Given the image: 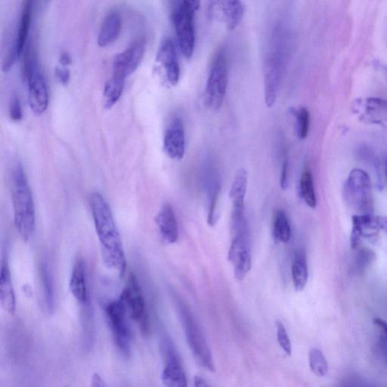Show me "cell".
<instances>
[{"instance_id":"obj_1","label":"cell","mask_w":387,"mask_h":387,"mask_svg":"<svg viewBox=\"0 0 387 387\" xmlns=\"http://www.w3.org/2000/svg\"><path fill=\"white\" fill-rule=\"evenodd\" d=\"M90 206L97 233L99 240L102 261L108 269L123 276L125 271V257L119 230L114 221L111 209L99 193H93Z\"/></svg>"},{"instance_id":"obj_2","label":"cell","mask_w":387,"mask_h":387,"mask_svg":"<svg viewBox=\"0 0 387 387\" xmlns=\"http://www.w3.org/2000/svg\"><path fill=\"white\" fill-rule=\"evenodd\" d=\"M12 197L16 228L20 236L28 240L35 233V207L23 166L20 163L13 173Z\"/></svg>"},{"instance_id":"obj_3","label":"cell","mask_w":387,"mask_h":387,"mask_svg":"<svg viewBox=\"0 0 387 387\" xmlns=\"http://www.w3.org/2000/svg\"><path fill=\"white\" fill-rule=\"evenodd\" d=\"M201 3L192 0H183L176 3L172 20L183 55L190 59L195 47V16Z\"/></svg>"},{"instance_id":"obj_4","label":"cell","mask_w":387,"mask_h":387,"mask_svg":"<svg viewBox=\"0 0 387 387\" xmlns=\"http://www.w3.org/2000/svg\"><path fill=\"white\" fill-rule=\"evenodd\" d=\"M178 310L185 332L188 347L194 357L202 367L211 372L215 371V365L210 348L204 334L188 308L180 302L178 303Z\"/></svg>"},{"instance_id":"obj_5","label":"cell","mask_w":387,"mask_h":387,"mask_svg":"<svg viewBox=\"0 0 387 387\" xmlns=\"http://www.w3.org/2000/svg\"><path fill=\"white\" fill-rule=\"evenodd\" d=\"M348 203L359 215H371L374 211V197L370 176L360 169L352 171L344 186Z\"/></svg>"},{"instance_id":"obj_6","label":"cell","mask_w":387,"mask_h":387,"mask_svg":"<svg viewBox=\"0 0 387 387\" xmlns=\"http://www.w3.org/2000/svg\"><path fill=\"white\" fill-rule=\"evenodd\" d=\"M163 361L161 381L164 387H188L183 361L171 337L164 334L160 340Z\"/></svg>"},{"instance_id":"obj_7","label":"cell","mask_w":387,"mask_h":387,"mask_svg":"<svg viewBox=\"0 0 387 387\" xmlns=\"http://www.w3.org/2000/svg\"><path fill=\"white\" fill-rule=\"evenodd\" d=\"M228 80V60L224 50L216 54L209 74L206 86L207 106L219 110L224 102Z\"/></svg>"},{"instance_id":"obj_8","label":"cell","mask_w":387,"mask_h":387,"mask_svg":"<svg viewBox=\"0 0 387 387\" xmlns=\"http://www.w3.org/2000/svg\"><path fill=\"white\" fill-rule=\"evenodd\" d=\"M106 314L117 348L125 358H129L131 355V331L127 319L128 310L121 297L109 303Z\"/></svg>"},{"instance_id":"obj_9","label":"cell","mask_w":387,"mask_h":387,"mask_svg":"<svg viewBox=\"0 0 387 387\" xmlns=\"http://www.w3.org/2000/svg\"><path fill=\"white\" fill-rule=\"evenodd\" d=\"M120 297L123 301L128 313L138 324L142 332H150V321L145 301L137 277L130 274Z\"/></svg>"},{"instance_id":"obj_10","label":"cell","mask_w":387,"mask_h":387,"mask_svg":"<svg viewBox=\"0 0 387 387\" xmlns=\"http://www.w3.org/2000/svg\"><path fill=\"white\" fill-rule=\"evenodd\" d=\"M228 259L234 268L235 278L242 281L252 267L250 254V240L248 225L232 234Z\"/></svg>"},{"instance_id":"obj_11","label":"cell","mask_w":387,"mask_h":387,"mask_svg":"<svg viewBox=\"0 0 387 387\" xmlns=\"http://www.w3.org/2000/svg\"><path fill=\"white\" fill-rule=\"evenodd\" d=\"M284 69L283 54L278 49L271 52L266 61L264 80L265 102L269 108L274 107L277 101Z\"/></svg>"},{"instance_id":"obj_12","label":"cell","mask_w":387,"mask_h":387,"mask_svg":"<svg viewBox=\"0 0 387 387\" xmlns=\"http://www.w3.org/2000/svg\"><path fill=\"white\" fill-rule=\"evenodd\" d=\"M156 68L167 85H177L180 78V68L176 49L171 39L162 42L156 57Z\"/></svg>"},{"instance_id":"obj_13","label":"cell","mask_w":387,"mask_h":387,"mask_svg":"<svg viewBox=\"0 0 387 387\" xmlns=\"http://www.w3.org/2000/svg\"><path fill=\"white\" fill-rule=\"evenodd\" d=\"M248 176L244 168L238 171L229 197L233 204L231 219L232 232L236 231L247 223L245 214V196L247 190Z\"/></svg>"},{"instance_id":"obj_14","label":"cell","mask_w":387,"mask_h":387,"mask_svg":"<svg viewBox=\"0 0 387 387\" xmlns=\"http://www.w3.org/2000/svg\"><path fill=\"white\" fill-rule=\"evenodd\" d=\"M145 54V40L137 39L115 57L113 75L127 78L137 69Z\"/></svg>"},{"instance_id":"obj_15","label":"cell","mask_w":387,"mask_h":387,"mask_svg":"<svg viewBox=\"0 0 387 387\" xmlns=\"http://www.w3.org/2000/svg\"><path fill=\"white\" fill-rule=\"evenodd\" d=\"M352 111L360 121L369 124L387 123V100L380 98L359 99L352 103Z\"/></svg>"},{"instance_id":"obj_16","label":"cell","mask_w":387,"mask_h":387,"mask_svg":"<svg viewBox=\"0 0 387 387\" xmlns=\"http://www.w3.org/2000/svg\"><path fill=\"white\" fill-rule=\"evenodd\" d=\"M164 149L171 159L180 161L185 152L184 123L180 118H174L166 129L164 138Z\"/></svg>"},{"instance_id":"obj_17","label":"cell","mask_w":387,"mask_h":387,"mask_svg":"<svg viewBox=\"0 0 387 387\" xmlns=\"http://www.w3.org/2000/svg\"><path fill=\"white\" fill-rule=\"evenodd\" d=\"M31 109L36 114L44 113L48 107L49 95L45 78L40 70L32 73L27 80Z\"/></svg>"},{"instance_id":"obj_18","label":"cell","mask_w":387,"mask_h":387,"mask_svg":"<svg viewBox=\"0 0 387 387\" xmlns=\"http://www.w3.org/2000/svg\"><path fill=\"white\" fill-rule=\"evenodd\" d=\"M379 232L375 216L373 214L353 216L350 236L351 248L355 250L359 247L362 238L375 240Z\"/></svg>"},{"instance_id":"obj_19","label":"cell","mask_w":387,"mask_h":387,"mask_svg":"<svg viewBox=\"0 0 387 387\" xmlns=\"http://www.w3.org/2000/svg\"><path fill=\"white\" fill-rule=\"evenodd\" d=\"M155 223L163 242L166 245H173L179 238V228L172 206L166 203L162 206L155 217Z\"/></svg>"},{"instance_id":"obj_20","label":"cell","mask_w":387,"mask_h":387,"mask_svg":"<svg viewBox=\"0 0 387 387\" xmlns=\"http://www.w3.org/2000/svg\"><path fill=\"white\" fill-rule=\"evenodd\" d=\"M212 8L219 12L223 22L229 30H234L242 23L245 15V6L240 1H215Z\"/></svg>"},{"instance_id":"obj_21","label":"cell","mask_w":387,"mask_h":387,"mask_svg":"<svg viewBox=\"0 0 387 387\" xmlns=\"http://www.w3.org/2000/svg\"><path fill=\"white\" fill-rule=\"evenodd\" d=\"M122 28V18L118 12L111 10L104 18L98 36L100 47H107L116 41Z\"/></svg>"},{"instance_id":"obj_22","label":"cell","mask_w":387,"mask_h":387,"mask_svg":"<svg viewBox=\"0 0 387 387\" xmlns=\"http://www.w3.org/2000/svg\"><path fill=\"white\" fill-rule=\"evenodd\" d=\"M0 303L3 309L9 314H14L16 310V299L13 285L11 274L7 261L4 260L1 274H0Z\"/></svg>"},{"instance_id":"obj_23","label":"cell","mask_w":387,"mask_h":387,"mask_svg":"<svg viewBox=\"0 0 387 387\" xmlns=\"http://www.w3.org/2000/svg\"><path fill=\"white\" fill-rule=\"evenodd\" d=\"M71 294L80 303H85L87 300V287L85 263L78 259L72 269L70 280Z\"/></svg>"},{"instance_id":"obj_24","label":"cell","mask_w":387,"mask_h":387,"mask_svg":"<svg viewBox=\"0 0 387 387\" xmlns=\"http://www.w3.org/2000/svg\"><path fill=\"white\" fill-rule=\"evenodd\" d=\"M291 274L295 290L301 291L305 289L308 281L309 271L307 257L302 250L296 251L293 258Z\"/></svg>"},{"instance_id":"obj_25","label":"cell","mask_w":387,"mask_h":387,"mask_svg":"<svg viewBox=\"0 0 387 387\" xmlns=\"http://www.w3.org/2000/svg\"><path fill=\"white\" fill-rule=\"evenodd\" d=\"M33 2H23L22 15H20L19 28L16 39V44L18 56L23 54L27 44L31 17H32Z\"/></svg>"},{"instance_id":"obj_26","label":"cell","mask_w":387,"mask_h":387,"mask_svg":"<svg viewBox=\"0 0 387 387\" xmlns=\"http://www.w3.org/2000/svg\"><path fill=\"white\" fill-rule=\"evenodd\" d=\"M125 78L116 75L112 77L106 82L103 93L104 107L106 109H111L122 96L124 88Z\"/></svg>"},{"instance_id":"obj_27","label":"cell","mask_w":387,"mask_h":387,"mask_svg":"<svg viewBox=\"0 0 387 387\" xmlns=\"http://www.w3.org/2000/svg\"><path fill=\"white\" fill-rule=\"evenodd\" d=\"M300 194L303 201L311 208H316L317 204L315 187L311 171L305 169L300 179Z\"/></svg>"},{"instance_id":"obj_28","label":"cell","mask_w":387,"mask_h":387,"mask_svg":"<svg viewBox=\"0 0 387 387\" xmlns=\"http://www.w3.org/2000/svg\"><path fill=\"white\" fill-rule=\"evenodd\" d=\"M274 233L280 242L287 244L291 237V228L288 218L283 210L278 211L274 217Z\"/></svg>"},{"instance_id":"obj_29","label":"cell","mask_w":387,"mask_h":387,"mask_svg":"<svg viewBox=\"0 0 387 387\" xmlns=\"http://www.w3.org/2000/svg\"><path fill=\"white\" fill-rule=\"evenodd\" d=\"M221 185L216 180H211L208 185V216L207 222L211 226H214L216 221V207Z\"/></svg>"},{"instance_id":"obj_30","label":"cell","mask_w":387,"mask_h":387,"mask_svg":"<svg viewBox=\"0 0 387 387\" xmlns=\"http://www.w3.org/2000/svg\"><path fill=\"white\" fill-rule=\"evenodd\" d=\"M309 362L311 371L318 376H326L328 371V362L323 352L317 349L313 348L309 353Z\"/></svg>"},{"instance_id":"obj_31","label":"cell","mask_w":387,"mask_h":387,"mask_svg":"<svg viewBox=\"0 0 387 387\" xmlns=\"http://www.w3.org/2000/svg\"><path fill=\"white\" fill-rule=\"evenodd\" d=\"M355 258V269L358 274H362L374 262L376 254L371 249L359 247L357 249Z\"/></svg>"},{"instance_id":"obj_32","label":"cell","mask_w":387,"mask_h":387,"mask_svg":"<svg viewBox=\"0 0 387 387\" xmlns=\"http://www.w3.org/2000/svg\"><path fill=\"white\" fill-rule=\"evenodd\" d=\"M23 61V75L27 81L29 76L39 69L37 54L33 45L29 44L24 49Z\"/></svg>"},{"instance_id":"obj_33","label":"cell","mask_w":387,"mask_h":387,"mask_svg":"<svg viewBox=\"0 0 387 387\" xmlns=\"http://www.w3.org/2000/svg\"><path fill=\"white\" fill-rule=\"evenodd\" d=\"M297 120V132L299 139L303 140L307 139L310 124V114L308 109L301 107L295 111Z\"/></svg>"},{"instance_id":"obj_34","label":"cell","mask_w":387,"mask_h":387,"mask_svg":"<svg viewBox=\"0 0 387 387\" xmlns=\"http://www.w3.org/2000/svg\"><path fill=\"white\" fill-rule=\"evenodd\" d=\"M277 340L280 348L290 357L292 354V346L290 338L287 330L281 321L277 320L276 322Z\"/></svg>"},{"instance_id":"obj_35","label":"cell","mask_w":387,"mask_h":387,"mask_svg":"<svg viewBox=\"0 0 387 387\" xmlns=\"http://www.w3.org/2000/svg\"><path fill=\"white\" fill-rule=\"evenodd\" d=\"M9 114L11 120L15 122L20 121L23 118V108L17 96H14L10 103Z\"/></svg>"},{"instance_id":"obj_36","label":"cell","mask_w":387,"mask_h":387,"mask_svg":"<svg viewBox=\"0 0 387 387\" xmlns=\"http://www.w3.org/2000/svg\"><path fill=\"white\" fill-rule=\"evenodd\" d=\"M55 74L57 80L63 85H67L70 78V72L66 67H57L55 70Z\"/></svg>"},{"instance_id":"obj_37","label":"cell","mask_w":387,"mask_h":387,"mask_svg":"<svg viewBox=\"0 0 387 387\" xmlns=\"http://www.w3.org/2000/svg\"><path fill=\"white\" fill-rule=\"evenodd\" d=\"M280 185L283 190H286L288 187V160L287 159L282 164Z\"/></svg>"},{"instance_id":"obj_38","label":"cell","mask_w":387,"mask_h":387,"mask_svg":"<svg viewBox=\"0 0 387 387\" xmlns=\"http://www.w3.org/2000/svg\"><path fill=\"white\" fill-rule=\"evenodd\" d=\"M91 387H108L106 382L99 373L93 374L91 382Z\"/></svg>"},{"instance_id":"obj_39","label":"cell","mask_w":387,"mask_h":387,"mask_svg":"<svg viewBox=\"0 0 387 387\" xmlns=\"http://www.w3.org/2000/svg\"><path fill=\"white\" fill-rule=\"evenodd\" d=\"M375 219L380 231L382 230L387 234V216H375Z\"/></svg>"},{"instance_id":"obj_40","label":"cell","mask_w":387,"mask_h":387,"mask_svg":"<svg viewBox=\"0 0 387 387\" xmlns=\"http://www.w3.org/2000/svg\"><path fill=\"white\" fill-rule=\"evenodd\" d=\"M59 62L63 67H67L71 64L72 59L68 52H62L59 57Z\"/></svg>"},{"instance_id":"obj_41","label":"cell","mask_w":387,"mask_h":387,"mask_svg":"<svg viewBox=\"0 0 387 387\" xmlns=\"http://www.w3.org/2000/svg\"><path fill=\"white\" fill-rule=\"evenodd\" d=\"M374 324L375 326L381 328L386 334V336H387V322L386 321H385L381 319L376 318L374 319Z\"/></svg>"},{"instance_id":"obj_42","label":"cell","mask_w":387,"mask_h":387,"mask_svg":"<svg viewBox=\"0 0 387 387\" xmlns=\"http://www.w3.org/2000/svg\"><path fill=\"white\" fill-rule=\"evenodd\" d=\"M195 387H211L200 376H195L194 379Z\"/></svg>"},{"instance_id":"obj_43","label":"cell","mask_w":387,"mask_h":387,"mask_svg":"<svg viewBox=\"0 0 387 387\" xmlns=\"http://www.w3.org/2000/svg\"><path fill=\"white\" fill-rule=\"evenodd\" d=\"M385 173H386V180H387V161L386 162Z\"/></svg>"},{"instance_id":"obj_44","label":"cell","mask_w":387,"mask_h":387,"mask_svg":"<svg viewBox=\"0 0 387 387\" xmlns=\"http://www.w3.org/2000/svg\"><path fill=\"white\" fill-rule=\"evenodd\" d=\"M64 387H70V386H64Z\"/></svg>"}]
</instances>
